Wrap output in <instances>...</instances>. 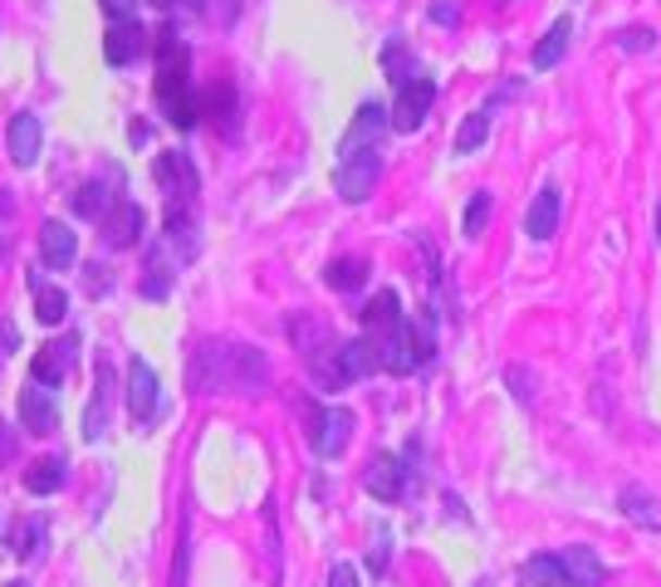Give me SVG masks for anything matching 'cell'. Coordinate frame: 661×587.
I'll list each match as a JSON object with an SVG mask.
<instances>
[{
  "label": "cell",
  "mask_w": 661,
  "mask_h": 587,
  "mask_svg": "<svg viewBox=\"0 0 661 587\" xmlns=\"http://www.w3.org/2000/svg\"><path fill=\"white\" fill-rule=\"evenodd\" d=\"M524 583H529V587H569L559 553H534L529 563H524Z\"/></svg>",
  "instance_id": "obj_28"
},
{
  "label": "cell",
  "mask_w": 661,
  "mask_h": 587,
  "mask_svg": "<svg viewBox=\"0 0 661 587\" xmlns=\"http://www.w3.org/2000/svg\"><path fill=\"white\" fill-rule=\"evenodd\" d=\"M142 225H148V211H142L138 201H119L99 221V230H103V240H109L113 250H128V245L142 240Z\"/></svg>",
  "instance_id": "obj_8"
},
{
  "label": "cell",
  "mask_w": 661,
  "mask_h": 587,
  "mask_svg": "<svg viewBox=\"0 0 661 587\" xmlns=\"http://www.w3.org/2000/svg\"><path fill=\"white\" fill-rule=\"evenodd\" d=\"M74 348H79L74 338H64V342H45V348L35 352V362H30L35 382H40V387H60V382L70 377V367H74Z\"/></svg>",
  "instance_id": "obj_12"
},
{
  "label": "cell",
  "mask_w": 661,
  "mask_h": 587,
  "mask_svg": "<svg viewBox=\"0 0 661 587\" xmlns=\"http://www.w3.org/2000/svg\"><path fill=\"white\" fill-rule=\"evenodd\" d=\"M158 411H162V382H158V372H152L142 358H133V367H128V421L142 430V426H152V421H158Z\"/></svg>",
  "instance_id": "obj_5"
},
{
  "label": "cell",
  "mask_w": 661,
  "mask_h": 587,
  "mask_svg": "<svg viewBox=\"0 0 661 587\" xmlns=\"http://www.w3.org/2000/svg\"><path fill=\"white\" fill-rule=\"evenodd\" d=\"M40 544H45V524H40V519H25V524H15L11 548L21 558H35V553H40Z\"/></svg>",
  "instance_id": "obj_33"
},
{
  "label": "cell",
  "mask_w": 661,
  "mask_h": 587,
  "mask_svg": "<svg viewBox=\"0 0 661 587\" xmlns=\"http://www.w3.org/2000/svg\"><path fill=\"white\" fill-rule=\"evenodd\" d=\"M21 426L30 430V436H50V430L60 426V411H54V401L45 397L40 382H30V387L21 391Z\"/></svg>",
  "instance_id": "obj_17"
},
{
  "label": "cell",
  "mask_w": 661,
  "mask_h": 587,
  "mask_svg": "<svg viewBox=\"0 0 661 587\" xmlns=\"http://www.w3.org/2000/svg\"><path fill=\"white\" fill-rule=\"evenodd\" d=\"M657 230H661V211H657Z\"/></svg>",
  "instance_id": "obj_44"
},
{
  "label": "cell",
  "mask_w": 661,
  "mask_h": 587,
  "mask_svg": "<svg viewBox=\"0 0 661 587\" xmlns=\"http://www.w3.org/2000/svg\"><path fill=\"white\" fill-rule=\"evenodd\" d=\"M172 279H177V264L167 260V250H152V254H148V274H142L138 289L148 294V299H167Z\"/></svg>",
  "instance_id": "obj_24"
},
{
  "label": "cell",
  "mask_w": 661,
  "mask_h": 587,
  "mask_svg": "<svg viewBox=\"0 0 661 587\" xmlns=\"http://www.w3.org/2000/svg\"><path fill=\"white\" fill-rule=\"evenodd\" d=\"M569 39H573V20L563 15V20H553L549 25V35L534 45V68H553L563 54H569Z\"/></svg>",
  "instance_id": "obj_22"
},
{
  "label": "cell",
  "mask_w": 661,
  "mask_h": 587,
  "mask_svg": "<svg viewBox=\"0 0 661 587\" xmlns=\"http://www.w3.org/2000/svg\"><path fill=\"white\" fill-rule=\"evenodd\" d=\"M622 514L632 519L637 528H651V534H661V499H651L647 489H622Z\"/></svg>",
  "instance_id": "obj_21"
},
{
  "label": "cell",
  "mask_w": 661,
  "mask_h": 587,
  "mask_svg": "<svg viewBox=\"0 0 661 587\" xmlns=\"http://www.w3.org/2000/svg\"><path fill=\"white\" fill-rule=\"evenodd\" d=\"M559 230V186H544L529 201V215H524V235L529 240H549Z\"/></svg>",
  "instance_id": "obj_19"
},
{
  "label": "cell",
  "mask_w": 661,
  "mask_h": 587,
  "mask_svg": "<svg viewBox=\"0 0 661 587\" xmlns=\"http://www.w3.org/2000/svg\"><path fill=\"white\" fill-rule=\"evenodd\" d=\"M432 103H436V84L432 78H412V84L397 88V103H392V113H387V123H392L397 133H412V127L426 123Z\"/></svg>",
  "instance_id": "obj_7"
},
{
  "label": "cell",
  "mask_w": 661,
  "mask_h": 587,
  "mask_svg": "<svg viewBox=\"0 0 661 587\" xmlns=\"http://www.w3.org/2000/svg\"><path fill=\"white\" fill-rule=\"evenodd\" d=\"M328 284H334V289H363V279H367V260L363 254H344V260H334L328 264V274H324Z\"/></svg>",
  "instance_id": "obj_29"
},
{
  "label": "cell",
  "mask_w": 661,
  "mask_h": 587,
  "mask_svg": "<svg viewBox=\"0 0 661 587\" xmlns=\"http://www.w3.org/2000/svg\"><path fill=\"white\" fill-rule=\"evenodd\" d=\"M60 485H64V460L60 455H45L25 470V489H30V495H54Z\"/></svg>",
  "instance_id": "obj_27"
},
{
  "label": "cell",
  "mask_w": 661,
  "mask_h": 587,
  "mask_svg": "<svg viewBox=\"0 0 661 587\" xmlns=\"http://www.w3.org/2000/svg\"><path fill=\"white\" fill-rule=\"evenodd\" d=\"M348 440H353V411H344V407H314L309 411V446H314L319 460L344 455Z\"/></svg>",
  "instance_id": "obj_3"
},
{
  "label": "cell",
  "mask_w": 661,
  "mask_h": 587,
  "mask_svg": "<svg viewBox=\"0 0 661 587\" xmlns=\"http://www.w3.org/2000/svg\"><path fill=\"white\" fill-rule=\"evenodd\" d=\"M79 260V240L64 221H45L40 225V264L45 270H70Z\"/></svg>",
  "instance_id": "obj_10"
},
{
  "label": "cell",
  "mask_w": 661,
  "mask_h": 587,
  "mask_svg": "<svg viewBox=\"0 0 661 587\" xmlns=\"http://www.w3.org/2000/svg\"><path fill=\"white\" fill-rule=\"evenodd\" d=\"M0 460H15V440H11V430L0 426Z\"/></svg>",
  "instance_id": "obj_40"
},
{
  "label": "cell",
  "mask_w": 661,
  "mask_h": 587,
  "mask_svg": "<svg viewBox=\"0 0 661 587\" xmlns=\"http://www.w3.org/2000/svg\"><path fill=\"white\" fill-rule=\"evenodd\" d=\"M338 362H344L348 377H367L373 367H383V358H377V342L373 338H353V342H338Z\"/></svg>",
  "instance_id": "obj_23"
},
{
  "label": "cell",
  "mask_w": 661,
  "mask_h": 587,
  "mask_svg": "<svg viewBox=\"0 0 661 587\" xmlns=\"http://www.w3.org/2000/svg\"><path fill=\"white\" fill-rule=\"evenodd\" d=\"M328 587H358V573L348 563H334V573H328Z\"/></svg>",
  "instance_id": "obj_39"
},
{
  "label": "cell",
  "mask_w": 661,
  "mask_h": 587,
  "mask_svg": "<svg viewBox=\"0 0 661 587\" xmlns=\"http://www.w3.org/2000/svg\"><path fill=\"white\" fill-rule=\"evenodd\" d=\"M109 362H99V387H93V401H89V416H84V440H99L103 436V421H109Z\"/></svg>",
  "instance_id": "obj_26"
},
{
  "label": "cell",
  "mask_w": 661,
  "mask_h": 587,
  "mask_svg": "<svg viewBox=\"0 0 661 587\" xmlns=\"http://www.w3.org/2000/svg\"><path fill=\"white\" fill-rule=\"evenodd\" d=\"M270 387V358L250 342L230 338H207L191 352V391H236V397H255Z\"/></svg>",
  "instance_id": "obj_1"
},
{
  "label": "cell",
  "mask_w": 661,
  "mask_h": 587,
  "mask_svg": "<svg viewBox=\"0 0 661 587\" xmlns=\"http://www.w3.org/2000/svg\"><path fill=\"white\" fill-rule=\"evenodd\" d=\"M142 45H148L142 25L138 20H123V25H109V35H103V59H109L113 68H128L133 59L142 54Z\"/></svg>",
  "instance_id": "obj_13"
},
{
  "label": "cell",
  "mask_w": 661,
  "mask_h": 587,
  "mask_svg": "<svg viewBox=\"0 0 661 587\" xmlns=\"http://www.w3.org/2000/svg\"><path fill=\"white\" fill-rule=\"evenodd\" d=\"M152 142V133H148V123H133V147H148Z\"/></svg>",
  "instance_id": "obj_41"
},
{
  "label": "cell",
  "mask_w": 661,
  "mask_h": 587,
  "mask_svg": "<svg viewBox=\"0 0 661 587\" xmlns=\"http://www.w3.org/2000/svg\"><path fill=\"white\" fill-rule=\"evenodd\" d=\"M651 45H657L651 29H618V49H627V54H647Z\"/></svg>",
  "instance_id": "obj_34"
},
{
  "label": "cell",
  "mask_w": 661,
  "mask_h": 587,
  "mask_svg": "<svg viewBox=\"0 0 661 587\" xmlns=\"http://www.w3.org/2000/svg\"><path fill=\"white\" fill-rule=\"evenodd\" d=\"M563 563V577H569V587H602V577H608V567H602V558L593 553L588 544H573L559 553Z\"/></svg>",
  "instance_id": "obj_15"
},
{
  "label": "cell",
  "mask_w": 661,
  "mask_h": 587,
  "mask_svg": "<svg viewBox=\"0 0 661 587\" xmlns=\"http://www.w3.org/2000/svg\"><path fill=\"white\" fill-rule=\"evenodd\" d=\"M119 201H123V172L113 166L109 176H89V182L74 191V215H84V221L99 225Z\"/></svg>",
  "instance_id": "obj_6"
},
{
  "label": "cell",
  "mask_w": 661,
  "mask_h": 587,
  "mask_svg": "<svg viewBox=\"0 0 661 587\" xmlns=\"http://www.w3.org/2000/svg\"><path fill=\"white\" fill-rule=\"evenodd\" d=\"M152 5H158V10H172V5H177V0H152Z\"/></svg>",
  "instance_id": "obj_43"
},
{
  "label": "cell",
  "mask_w": 661,
  "mask_h": 587,
  "mask_svg": "<svg viewBox=\"0 0 661 587\" xmlns=\"http://www.w3.org/2000/svg\"><path fill=\"white\" fill-rule=\"evenodd\" d=\"M377 176H383V157H377V152H348V157H338L334 186H338V196H344V201L358 205V201H367V196H373Z\"/></svg>",
  "instance_id": "obj_4"
},
{
  "label": "cell",
  "mask_w": 661,
  "mask_h": 587,
  "mask_svg": "<svg viewBox=\"0 0 661 587\" xmlns=\"http://www.w3.org/2000/svg\"><path fill=\"white\" fill-rule=\"evenodd\" d=\"M387 553H392V534H387V528H377L373 548H367V567H373V573H387Z\"/></svg>",
  "instance_id": "obj_35"
},
{
  "label": "cell",
  "mask_w": 661,
  "mask_h": 587,
  "mask_svg": "<svg viewBox=\"0 0 661 587\" xmlns=\"http://www.w3.org/2000/svg\"><path fill=\"white\" fill-rule=\"evenodd\" d=\"M167 240L177 245L182 260H197L201 240H197V221H191V205H182V201L167 205Z\"/></svg>",
  "instance_id": "obj_20"
},
{
  "label": "cell",
  "mask_w": 661,
  "mask_h": 587,
  "mask_svg": "<svg viewBox=\"0 0 661 587\" xmlns=\"http://www.w3.org/2000/svg\"><path fill=\"white\" fill-rule=\"evenodd\" d=\"M64 313H70V294H64L60 284H35V319H40L45 328H60Z\"/></svg>",
  "instance_id": "obj_25"
},
{
  "label": "cell",
  "mask_w": 661,
  "mask_h": 587,
  "mask_svg": "<svg viewBox=\"0 0 661 587\" xmlns=\"http://www.w3.org/2000/svg\"><path fill=\"white\" fill-rule=\"evenodd\" d=\"M15 348H21V333H15V328H11V323L0 319V358H11V352H15Z\"/></svg>",
  "instance_id": "obj_38"
},
{
  "label": "cell",
  "mask_w": 661,
  "mask_h": 587,
  "mask_svg": "<svg viewBox=\"0 0 661 587\" xmlns=\"http://www.w3.org/2000/svg\"><path fill=\"white\" fill-rule=\"evenodd\" d=\"M383 123H387L383 103H363V108L353 113V123H348V133H344V152H338V157H348V152H377V137H383Z\"/></svg>",
  "instance_id": "obj_11"
},
{
  "label": "cell",
  "mask_w": 661,
  "mask_h": 587,
  "mask_svg": "<svg viewBox=\"0 0 661 587\" xmlns=\"http://www.w3.org/2000/svg\"><path fill=\"white\" fill-rule=\"evenodd\" d=\"M432 20L436 25H456L461 20V0H432Z\"/></svg>",
  "instance_id": "obj_37"
},
{
  "label": "cell",
  "mask_w": 661,
  "mask_h": 587,
  "mask_svg": "<svg viewBox=\"0 0 661 587\" xmlns=\"http://www.w3.org/2000/svg\"><path fill=\"white\" fill-rule=\"evenodd\" d=\"M152 176H158V186L167 191V201L191 205V196H197V172H191L187 152H162L158 166H152Z\"/></svg>",
  "instance_id": "obj_9"
},
{
  "label": "cell",
  "mask_w": 661,
  "mask_h": 587,
  "mask_svg": "<svg viewBox=\"0 0 661 587\" xmlns=\"http://www.w3.org/2000/svg\"><path fill=\"white\" fill-rule=\"evenodd\" d=\"M383 74L392 78L397 88H402V84H412V78H416V59L407 54V45H402V39H392V45L383 49Z\"/></svg>",
  "instance_id": "obj_31"
},
{
  "label": "cell",
  "mask_w": 661,
  "mask_h": 587,
  "mask_svg": "<svg viewBox=\"0 0 661 587\" xmlns=\"http://www.w3.org/2000/svg\"><path fill=\"white\" fill-rule=\"evenodd\" d=\"M490 137V108H475L461 127H456V152H481Z\"/></svg>",
  "instance_id": "obj_30"
},
{
  "label": "cell",
  "mask_w": 661,
  "mask_h": 587,
  "mask_svg": "<svg viewBox=\"0 0 661 587\" xmlns=\"http://www.w3.org/2000/svg\"><path fill=\"white\" fill-rule=\"evenodd\" d=\"M191 54L187 45L177 39V29H162L158 35V84H152V93H158V108L172 117L177 127H191L201 117L197 98H191Z\"/></svg>",
  "instance_id": "obj_2"
},
{
  "label": "cell",
  "mask_w": 661,
  "mask_h": 587,
  "mask_svg": "<svg viewBox=\"0 0 661 587\" xmlns=\"http://www.w3.org/2000/svg\"><path fill=\"white\" fill-rule=\"evenodd\" d=\"M490 211H495L490 191H475V196H471V205H465V221H461L465 240H481V235H485V221H490Z\"/></svg>",
  "instance_id": "obj_32"
},
{
  "label": "cell",
  "mask_w": 661,
  "mask_h": 587,
  "mask_svg": "<svg viewBox=\"0 0 661 587\" xmlns=\"http://www.w3.org/2000/svg\"><path fill=\"white\" fill-rule=\"evenodd\" d=\"M363 328L367 338H387V333L402 328V299L392 289H377L373 299L363 303Z\"/></svg>",
  "instance_id": "obj_16"
},
{
  "label": "cell",
  "mask_w": 661,
  "mask_h": 587,
  "mask_svg": "<svg viewBox=\"0 0 661 587\" xmlns=\"http://www.w3.org/2000/svg\"><path fill=\"white\" fill-rule=\"evenodd\" d=\"M177 5H187V10H207V0H177Z\"/></svg>",
  "instance_id": "obj_42"
},
{
  "label": "cell",
  "mask_w": 661,
  "mask_h": 587,
  "mask_svg": "<svg viewBox=\"0 0 661 587\" xmlns=\"http://www.w3.org/2000/svg\"><path fill=\"white\" fill-rule=\"evenodd\" d=\"M103 15L113 20V25H123V20H138V0H99Z\"/></svg>",
  "instance_id": "obj_36"
},
{
  "label": "cell",
  "mask_w": 661,
  "mask_h": 587,
  "mask_svg": "<svg viewBox=\"0 0 661 587\" xmlns=\"http://www.w3.org/2000/svg\"><path fill=\"white\" fill-rule=\"evenodd\" d=\"M367 495H377V499H402V489H407V460L402 455H377L373 465H367Z\"/></svg>",
  "instance_id": "obj_14"
},
{
  "label": "cell",
  "mask_w": 661,
  "mask_h": 587,
  "mask_svg": "<svg viewBox=\"0 0 661 587\" xmlns=\"http://www.w3.org/2000/svg\"><path fill=\"white\" fill-rule=\"evenodd\" d=\"M11 587H25V583H11Z\"/></svg>",
  "instance_id": "obj_45"
},
{
  "label": "cell",
  "mask_w": 661,
  "mask_h": 587,
  "mask_svg": "<svg viewBox=\"0 0 661 587\" xmlns=\"http://www.w3.org/2000/svg\"><path fill=\"white\" fill-rule=\"evenodd\" d=\"M5 137H11V142H5V147H11V162L15 166H35V157H40V117H35V113H15L11 117V133H5Z\"/></svg>",
  "instance_id": "obj_18"
}]
</instances>
